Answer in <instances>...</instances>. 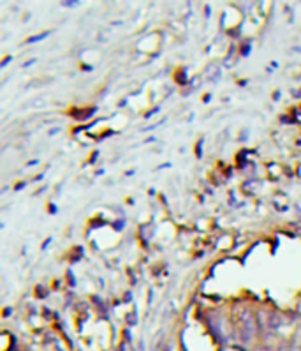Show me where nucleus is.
I'll use <instances>...</instances> for the list:
<instances>
[{
    "instance_id": "nucleus-1",
    "label": "nucleus",
    "mask_w": 301,
    "mask_h": 351,
    "mask_svg": "<svg viewBox=\"0 0 301 351\" xmlns=\"http://www.w3.org/2000/svg\"><path fill=\"white\" fill-rule=\"evenodd\" d=\"M255 319H254V314L252 312H243L240 318V330H238V333H240V339L243 340V342H250L252 339H254L255 332H257V328H255Z\"/></svg>"
},
{
    "instance_id": "nucleus-2",
    "label": "nucleus",
    "mask_w": 301,
    "mask_h": 351,
    "mask_svg": "<svg viewBox=\"0 0 301 351\" xmlns=\"http://www.w3.org/2000/svg\"><path fill=\"white\" fill-rule=\"evenodd\" d=\"M259 319H261L262 326L266 330H278L282 326V318L276 312H259Z\"/></svg>"
},
{
    "instance_id": "nucleus-3",
    "label": "nucleus",
    "mask_w": 301,
    "mask_h": 351,
    "mask_svg": "<svg viewBox=\"0 0 301 351\" xmlns=\"http://www.w3.org/2000/svg\"><path fill=\"white\" fill-rule=\"evenodd\" d=\"M290 351H301V346H296V347H292Z\"/></svg>"
},
{
    "instance_id": "nucleus-4",
    "label": "nucleus",
    "mask_w": 301,
    "mask_h": 351,
    "mask_svg": "<svg viewBox=\"0 0 301 351\" xmlns=\"http://www.w3.org/2000/svg\"><path fill=\"white\" fill-rule=\"evenodd\" d=\"M276 351H290V349H276Z\"/></svg>"
}]
</instances>
